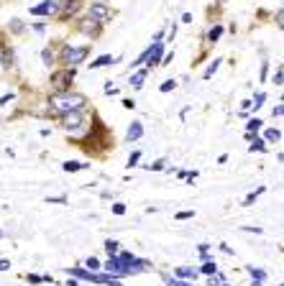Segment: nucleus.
I'll return each mask as SVG.
<instances>
[{"label": "nucleus", "mask_w": 284, "mask_h": 286, "mask_svg": "<svg viewBox=\"0 0 284 286\" xmlns=\"http://www.w3.org/2000/svg\"><path fill=\"white\" fill-rule=\"evenodd\" d=\"M85 102L87 100L77 92H59L49 100V110L54 115H64V113H72V110H82Z\"/></svg>", "instance_id": "obj_1"}, {"label": "nucleus", "mask_w": 284, "mask_h": 286, "mask_svg": "<svg viewBox=\"0 0 284 286\" xmlns=\"http://www.w3.org/2000/svg\"><path fill=\"white\" fill-rule=\"evenodd\" d=\"M90 54V49L87 46H64L62 49V56H59V62H62L64 67H77L80 62H85V56Z\"/></svg>", "instance_id": "obj_2"}, {"label": "nucleus", "mask_w": 284, "mask_h": 286, "mask_svg": "<svg viewBox=\"0 0 284 286\" xmlns=\"http://www.w3.org/2000/svg\"><path fill=\"white\" fill-rule=\"evenodd\" d=\"M161 54H164V43L161 41H156L151 49H146L136 62H131V67H139V64H143V62H148V64H161Z\"/></svg>", "instance_id": "obj_3"}, {"label": "nucleus", "mask_w": 284, "mask_h": 286, "mask_svg": "<svg viewBox=\"0 0 284 286\" xmlns=\"http://www.w3.org/2000/svg\"><path fill=\"white\" fill-rule=\"evenodd\" d=\"M59 5H62V0H44V3L31 8V13L34 16H54V13L59 10Z\"/></svg>", "instance_id": "obj_4"}, {"label": "nucleus", "mask_w": 284, "mask_h": 286, "mask_svg": "<svg viewBox=\"0 0 284 286\" xmlns=\"http://www.w3.org/2000/svg\"><path fill=\"white\" fill-rule=\"evenodd\" d=\"M62 123H64L67 130H80L82 123H85V118H82L80 110H72V113H64V115H62Z\"/></svg>", "instance_id": "obj_5"}, {"label": "nucleus", "mask_w": 284, "mask_h": 286, "mask_svg": "<svg viewBox=\"0 0 284 286\" xmlns=\"http://www.w3.org/2000/svg\"><path fill=\"white\" fill-rule=\"evenodd\" d=\"M90 18H95L97 23L108 21V18H110V8H108L105 3H95V5H90Z\"/></svg>", "instance_id": "obj_6"}, {"label": "nucleus", "mask_w": 284, "mask_h": 286, "mask_svg": "<svg viewBox=\"0 0 284 286\" xmlns=\"http://www.w3.org/2000/svg\"><path fill=\"white\" fill-rule=\"evenodd\" d=\"M72 77H74V72H72V69H64V72H56L54 77H51V82H54L56 89H67L69 82H72Z\"/></svg>", "instance_id": "obj_7"}, {"label": "nucleus", "mask_w": 284, "mask_h": 286, "mask_svg": "<svg viewBox=\"0 0 284 286\" xmlns=\"http://www.w3.org/2000/svg\"><path fill=\"white\" fill-rule=\"evenodd\" d=\"M105 268H108V274H113V276H126V268L121 266V261H118V255H110V258H108V263H105Z\"/></svg>", "instance_id": "obj_8"}, {"label": "nucleus", "mask_w": 284, "mask_h": 286, "mask_svg": "<svg viewBox=\"0 0 284 286\" xmlns=\"http://www.w3.org/2000/svg\"><path fill=\"white\" fill-rule=\"evenodd\" d=\"M80 31H82V34H93V36H95V34L100 31V23H97L95 18H90V16H87V18L80 23Z\"/></svg>", "instance_id": "obj_9"}, {"label": "nucleus", "mask_w": 284, "mask_h": 286, "mask_svg": "<svg viewBox=\"0 0 284 286\" xmlns=\"http://www.w3.org/2000/svg\"><path fill=\"white\" fill-rule=\"evenodd\" d=\"M143 135V125L141 123H131V128H128V141H139Z\"/></svg>", "instance_id": "obj_10"}, {"label": "nucleus", "mask_w": 284, "mask_h": 286, "mask_svg": "<svg viewBox=\"0 0 284 286\" xmlns=\"http://www.w3.org/2000/svg\"><path fill=\"white\" fill-rule=\"evenodd\" d=\"M108 64H113V56L110 54H102V56H97L93 64H90V69H100V67H108Z\"/></svg>", "instance_id": "obj_11"}, {"label": "nucleus", "mask_w": 284, "mask_h": 286, "mask_svg": "<svg viewBox=\"0 0 284 286\" xmlns=\"http://www.w3.org/2000/svg\"><path fill=\"white\" fill-rule=\"evenodd\" d=\"M279 138H282V133H279L277 128H269V130L264 133V141H269V143H277Z\"/></svg>", "instance_id": "obj_12"}, {"label": "nucleus", "mask_w": 284, "mask_h": 286, "mask_svg": "<svg viewBox=\"0 0 284 286\" xmlns=\"http://www.w3.org/2000/svg\"><path fill=\"white\" fill-rule=\"evenodd\" d=\"M143 80H146V69H141V72L133 74V77H131V84H133V87H141V84H143Z\"/></svg>", "instance_id": "obj_13"}, {"label": "nucleus", "mask_w": 284, "mask_h": 286, "mask_svg": "<svg viewBox=\"0 0 284 286\" xmlns=\"http://www.w3.org/2000/svg\"><path fill=\"white\" fill-rule=\"evenodd\" d=\"M87 163H80V161H67L64 163V171H80V169H85Z\"/></svg>", "instance_id": "obj_14"}, {"label": "nucleus", "mask_w": 284, "mask_h": 286, "mask_svg": "<svg viewBox=\"0 0 284 286\" xmlns=\"http://www.w3.org/2000/svg\"><path fill=\"white\" fill-rule=\"evenodd\" d=\"M200 271H202V274H207V276H215V274H218V266L207 261V263H202V268H200Z\"/></svg>", "instance_id": "obj_15"}, {"label": "nucleus", "mask_w": 284, "mask_h": 286, "mask_svg": "<svg viewBox=\"0 0 284 286\" xmlns=\"http://www.w3.org/2000/svg\"><path fill=\"white\" fill-rule=\"evenodd\" d=\"M80 5H82V0H72V3H67V10H64V18H69L72 13H74V10L80 8Z\"/></svg>", "instance_id": "obj_16"}, {"label": "nucleus", "mask_w": 284, "mask_h": 286, "mask_svg": "<svg viewBox=\"0 0 284 286\" xmlns=\"http://www.w3.org/2000/svg\"><path fill=\"white\" fill-rule=\"evenodd\" d=\"M177 276H182V279H195L197 271H192V268H177Z\"/></svg>", "instance_id": "obj_17"}, {"label": "nucleus", "mask_w": 284, "mask_h": 286, "mask_svg": "<svg viewBox=\"0 0 284 286\" xmlns=\"http://www.w3.org/2000/svg\"><path fill=\"white\" fill-rule=\"evenodd\" d=\"M218 67H220V59H215V62H213L210 67H207V69H205V80H210V77H213V74L218 72Z\"/></svg>", "instance_id": "obj_18"}, {"label": "nucleus", "mask_w": 284, "mask_h": 286, "mask_svg": "<svg viewBox=\"0 0 284 286\" xmlns=\"http://www.w3.org/2000/svg\"><path fill=\"white\" fill-rule=\"evenodd\" d=\"M246 128H248V133H256V130L261 128V120H259V118H253V120H248V125H246Z\"/></svg>", "instance_id": "obj_19"}, {"label": "nucleus", "mask_w": 284, "mask_h": 286, "mask_svg": "<svg viewBox=\"0 0 284 286\" xmlns=\"http://www.w3.org/2000/svg\"><path fill=\"white\" fill-rule=\"evenodd\" d=\"M248 274H251V276H256V281H264V276H266L261 268H253V266H248Z\"/></svg>", "instance_id": "obj_20"}, {"label": "nucleus", "mask_w": 284, "mask_h": 286, "mask_svg": "<svg viewBox=\"0 0 284 286\" xmlns=\"http://www.w3.org/2000/svg\"><path fill=\"white\" fill-rule=\"evenodd\" d=\"M105 250H108V255H118V243H115V240H108Z\"/></svg>", "instance_id": "obj_21"}, {"label": "nucleus", "mask_w": 284, "mask_h": 286, "mask_svg": "<svg viewBox=\"0 0 284 286\" xmlns=\"http://www.w3.org/2000/svg\"><path fill=\"white\" fill-rule=\"evenodd\" d=\"M85 266H87V271H97V268H100V261H97V258H93V255H90Z\"/></svg>", "instance_id": "obj_22"}, {"label": "nucleus", "mask_w": 284, "mask_h": 286, "mask_svg": "<svg viewBox=\"0 0 284 286\" xmlns=\"http://www.w3.org/2000/svg\"><path fill=\"white\" fill-rule=\"evenodd\" d=\"M41 56H44V64H47V67H49V64H54V54H51L49 49H44V54H41Z\"/></svg>", "instance_id": "obj_23"}, {"label": "nucleus", "mask_w": 284, "mask_h": 286, "mask_svg": "<svg viewBox=\"0 0 284 286\" xmlns=\"http://www.w3.org/2000/svg\"><path fill=\"white\" fill-rule=\"evenodd\" d=\"M264 148H266V146H264V141H261V138H253V143H251V151H264Z\"/></svg>", "instance_id": "obj_24"}, {"label": "nucleus", "mask_w": 284, "mask_h": 286, "mask_svg": "<svg viewBox=\"0 0 284 286\" xmlns=\"http://www.w3.org/2000/svg\"><path fill=\"white\" fill-rule=\"evenodd\" d=\"M261 192H264V187H259V189L253 192V194H248V197H246V202H243V204H253V200H256V197H259Z\"/></svg>", "instance_id": "obj_25"}, {"label": "nucleus", "mask_w": 284, "mask_h": 286, "mask_svg": "<svg viewBox=\"0 0 284 286\" xmlns=\"http://www.w3.org/2000/svg\"><path fill=\"white\" fill-rule=\"evenodd\" d=\"M139 159H141V151L131 154V159H128V169H131V166H136V163H139Z\"/></svg>", "instance_id": "obj_26"}, {"label": "nucleus", "mask_w": 284, "mask_h": 286, "mask_svg": "<svg viewBox=\"0 0 284 286\" xmlns=\"http://www.w3.org/2000/svg\"><path fill=\"white\" fill-rule=\"evenodd\" d=\"M220 34H223V28H220V26H215L213 31H210V41H218V39H220Z\"/></svg>", "instance_id": "obj_27"}, {"label": "nucleus", "mask_w": 284, "mask_h": 286, "mask_svg": "<svg viewBox=\"0 0 284 286\" xmlns=\"http://www.w3.org/2000/svg\"><path fill=\"white\" fill-rule=\"evenodd\" d=\"M192 215H195L192 209H185V212H177V220H189Z\"/></svg>", "instance_id": "obj_28"}, {"label": "nucleus", "mask_w": 284, "mask_h": 286, "mask_svg": "<svg viewBox=\"0 0 284 286\" xmlns=\"http://www.w3.org/2000/svg\"><path fill=\"white\" fill-rule=\"evenodd\" d=\"M282 80H284V69L279 67V69H277V74H274V84H282Z\"/></svg>", "instance_id": "obj_29"}, {"label": "nucleus", "mask_w": 284, "mask_h": 286, "mask_svg": "<svg viewBox=\"0 0 284 286\" xmlns=\"http://www.w3.org/2000/svg\"><path fill=\"white\" fill-rule=\"evenodd\" d=\"M10 31H16V34L23 31V23H21V21H13V23H10Z\"/></svg>", "instance_id": "obj_30"}, {"label": "nucleus", "mask_w": 284, "mask_h": 286, "mask_svg": "<svg viewBox=\"0 0 284 286\" xmlns=\"http://www.w3.org/2000/svg\"><path fill=\"white\" fill-rule=\"evenodd\" d=\"M67 197H49V204H64Z\"/></svg>", "instance_id": "obj_31"}, {"label": "nucleus", "mask_w": 284, "mask_h": 286, "mask_svg": "<svg viewBox=\"0 0 284 286\" xmlns=\"http://www.w3.org/2000/svg\"><path fill=\"white\" fill-rule=\"evenodd\" d=\"M113 212L115 215H123L126 212V204H113Z\"/></svg>", "instance_id": "obj_32"}, {"label": "nucleus", "mask_w": 284, "mask_h": 286, "mask_svg": "<svg viewBox=\"0 0 284 286\" xmlns=\"http://www.w3.org/2000/svg\"><path fill=\"white\" fill-rule=\"evenodd\" d=\"M169 89H174V82H172V80L161 84V92H169Z\"/></svg>", "instance_id": "obj_33"}, {"label": "nucleus", "mask_w": 284, "mask_h": 286, "mask_svg": "<svg viewBox=\"0 0 284 286\" xmlns=\"http://www.w3.org/2000/svg\"><path fill=\"white\" fill-rule=\"evenodd\" d=\"M28 281H31V284H41V281H44V276H36V274H31V276H28Z\"/></svg>", "instance_id": "obj_34"}, {"label": "nucleus", "mask_w": 284, "mask_h": 286, "mask_svg": "<svg viewBox=\"0 0 284 286\" xmlns=\"http://www.w3.org/2000/svg\"><path fill=\"white\" fill-rule=\"evenodd\" d=\"M151 169H154V171H161V169H164V161H156V163H151Z\"/></svg>", "instance_id": "obj_35"}, {"label": "nucleus", "mask_w": 284, "mask_h": 286, "mask_svg": "<svg viewBox=\"0 0 284 286\" xmlns=\"http://www.w3.org/2000/svg\"><path fill=\"white\" fill-rule=\"evenodd\" d=\"M123 105H126L128 110H133V108H136V102H133V100H123Z\"/></svg>", "instance_id": "obj_36"}, {"label": "nucleus", "mask_w": 284, "mask_h": 286, "mask_svg": "<svg viewBox=\"0 0 284 286\" xmlns=\"http://www.w3.org/2000/svg\"><path fill=\"white\" fill-rule=\"evenodd\" d=\"M13 100V95H5V97H0V105H8Z\"/></svg>", "instance_id": "obj_37"}, {"label": "nucleus", "mask_w": 284, "mask_h": 286, "mask_svg": "<svg viewBox=\"0 0 284 286\" xmlns=\"http://www.w3.org/2000/svg\"><path fill=\"white\" fill-rule=\"evenodd\" d=\"M172 286H195V284H187V281H172Z\"/></svg>", "instance_id": "obj_38"}, {"label": "nucleus", "mask_w": 284, "mask_h": 286, "mask_svg": "<svg viewBox=\"0 0 284 286\" xmlns=\"http://www.w3.org/2000/svg\"><path fill=\"white\" fill-rule=\"evenodd\" d=\"M266 72H269V64L264 62V67H261V80H266Z\"/></svg>", "instance_id": "obj_39"}, {"label": "nucleus", "mask_w": 284, "mask_h": 286, "mask_svg": "<svg viewBox=\"0 0 284 286\" xmlns=\"http://www.w3.org/2000/svg\"><path fill=\"white\" fill-rule=\"evenodd\" d=\"M282 113H284V108H282V105H277V108H274V115H277V118H282Z\"/></svg>", "instance_id": "obj_40"}, {"label": "nucleus", "mask_w": 284, "mask_h": 286, "mask_svg": "<svg viewBox=\"0 0 284 286\" xmlns=\"http://www.w3.org/2000/svg\"><path fill=\"white\" fill-rule=\"evenodd\" d=\"M218 3H223V0H218Z\"/></svg>", "instance_id": "obj_41"}, {"label": "nucleus", "mask_w": 284, "mask_h": 286, "mask_svg": "<svg viewBox=\"0 0 284 286\" xmlns=\"http://www.w3.org/2000/svg\"><path fill=\"white\" fill-rule=\"evenodd\" d=\"M223 286H226V284H223Z\"/></svg>", "instance_id": "obj_42"}]
</instances>
